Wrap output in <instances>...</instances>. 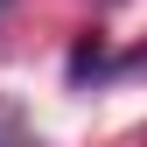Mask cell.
<instances>
[{"mask_svg": "<svg viewBox=\"0 0 147 147\" xmlns=\"http://www.w3.org/2000/svg\"><path fill=\"white\" fill-rule=\"evenodd\" d=\"M91 77H105V42L98 35H84V42L70 49V84H91Z\"/></svg>", "mask_w": 147, "mask_h": 147, "instance_id": "6da1fadb", "label": "cell"}, {"mask_svg": "<svg viewBox=\"0 0 147 147\" xmlns=\"http://www.w3.org/2000/svg\"><path fill=\"white\" fill-rule=\"evenodd\" d=\"M14 140H28V112L14 98H0V147H14Z\"/></svg>", "mask_w": 147, "mask_h": 147, "instance_id": "7a4b0ae2", "label": "cell"}, {"mask_svg": "<svg viewBox=\"0 0 147 147\" xmlns=\"http://www.w3.org/2000/svg\"><path fill=\"white\" fill-rule=\"evenodd\" d=\"M7 7H14V0H0V14H7Z\"/></svg>", "mask_w": 147, "mask_h": 147, "instance_id": "3957f363", "label": "cell"}]
</instances>
